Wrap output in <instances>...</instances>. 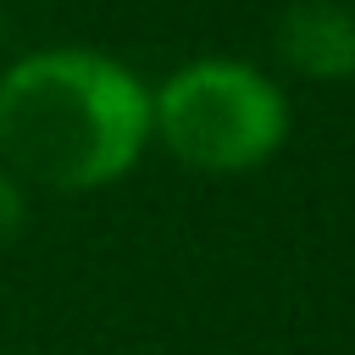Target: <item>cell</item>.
Here are the masks:
<instances>
[{
    "mask_svg": "<svg viewBox=\"0 0 355 355\" xmlns=\"http://www.w3.org/2000/svg\"><path fill=\"white\" fill-rule=\"evenodd\" d=\"M150 133V89L100 50H33L0 72V155L44 189L116 183Z\"/></svg>",
    "mask_w": 355,
    "mask_h": 355,
    "instance_id": "obj_1",
    "label": "cell"
},
{
    "mask_svg": "<svg viewBox=\"0 0 355 355\" xmlns=\"http://www.w3.org/2000/svg\"><path fill=\"white\" fill-rule=\"evenodd\" d=\"M150 128L183 166L250 172L283 144L288 105L266 72L211 55V61L178 67L150 94Z\"/></svg>",
    "mask_w": 355,
    "mask_h": 355,
    "instance_id": "obj_2",
    "label": "cell"
},
{
    "mask_svg": "<svg viewBox=\"0 0 355 355\" xmlns=\"http://www.w3.org/2000/svg\"><path fill=\"white\" fill-rule=\"evenodd\" d=\"M277 55L305 78L355 72V11L338 0H294L277 22Z\"/></svg>",
    "mask_w": 355,
    "mask_h": 355,
    "instance_id": "obj_3",
    "label": "cell"
},
{
    "mask_svg": "<svg viewBox=\"0 0 355 355\" xmlns=\"http://www.w3.org/2000/svg\"><path fill=\"white\" fill-rule=\"evenodd\" d=\"M22 222H28V205H22V189H17V178L11 172H0V250L22 233Z\"/></svg>",
    "mask_w": 355,
    "mask_h": 355,
    "instance_id": "obj_4",
    "label": "cell"
}]
</instances>
